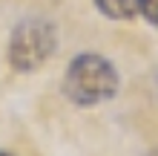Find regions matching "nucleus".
I'll use <instances>...</instances> for the list:
<instances>
[{
  "label": "nucleus",
  "instance_id": "nucleus-1",
  "mask_svg": "<svg viewBox=\"0 0 158 156\" xmlns=\"http://www.w3.org/2000/svg\"><path fill=\"white\" fill-rule=\"evenodd\" d=\"M63 93L75 104H98L118 93V72L101 55H78L63 78Z\"/></svg>",
  "mask_w": 158,
  "mask_h": 156
},
{
  "label": "nucleus",
  "instance_id": "nucleus-4",
  "mask_svg": "<svg viewBox=\"0 0 158 156\" xmlns=\"http://www.w3.org/2000/svg\"><path fill=\"white\" fill-rule=\"evenodd\" d=\"M138 12H141L150 23L158 26V0H138Z\"/></svg>",
  "mask_w": 158,
  "mask_h": 156
},
{
  "label": "nucleus",
  "instance_id": "nucleus-2",
  "mask_svg": "<svg viewBox=\"0 0 158 156\" xmlns=\"http://www.w3.org/2000/svg\"><path fill=\"white\" fill-rule=\"evenodd\" d=\"M55 49V26L43 17H29L17 23L9 41V64L17 72H32L46 64Z\"/></svg>",
  "mask_w": 158,
  "mask_h": 156
},
{
  "label": "nucleus",
  "instance_id": "nucleus-3",
  "mask_svg": "<svg viewBox=\"0 0 158 156\" xmlns=\"http://www.w3.org/2000/svg\"><path fill=\"white\" fill-rule=\"evenodd\" d=\"M95 6L112 20H129L138 12V0H95Z\"/></svg>",
  "mask_w": 158,
  "mask_h": 156
},
{
  "label": "nucleus",
  "instance_id": "nucleus-5",
  "mask_svg": "<svg viewBox=\"0 0 158 156\" xmlns=\"http://www.w3.org/2000/svg\"><path fill=\"white\" fill-rule=\"evenodd\" d=\"M0 156H12V153H0Z\"/></svg>",
  "mask_w": 158,
  "mask_h": 156
}]
</instances>
